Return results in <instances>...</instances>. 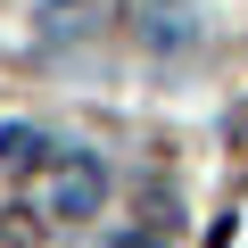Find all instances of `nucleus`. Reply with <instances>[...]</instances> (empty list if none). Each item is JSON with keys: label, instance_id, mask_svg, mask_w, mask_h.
Masks as SVG:
<instances>
[{"label": "nucleus", "instance_id": "nucleus-5", "mask_svg": "<svg viewBox=\"0 0 248 248\" xmlns=\"http://www.w3.org/2000/svg\"><path fill=\"white\" fill-rule=\"evenodd\" d=\"M240 141H248V116H240Z\"/></svg>", "mask_w": 248, "mask_h": 248}, {"label": "nucleus", "instance_id": "nucleus-2", "mask_svg": "<svg viewBox=\"0 0 248 248\" xmlns=\"http://www.w3.org/2000/svg\"><path fill=\"white\" fill-rule=\"evenodd\" d=\"M99 17H108V0H42V9H33V42H42V50H66V42H83Z\"/></svg>", "mask_w": 248, "mask_h": 248}, {"label": "nucleus", "instance_id": "nucleus-1", "mask_svg": "<svg viewBox=\"0 0 248 248\" xmlns=\"http://www.w3.org/2000/svg\"><path fill=\"white\" fill-rule=\"evenodd\" d=\"M99 199H108L99 157L58 149L50 166H33V215H50V223H83V215H99Z\"/></svg>", "mask_w": 248, "mask_h": 248}, {"label": "nucleus", "instance_id": "nucleus-4", "mask_svg": "<svg viewBox=\"0 0 248 248\" xmlns=\"http://www.w3.org/2000/svg\"><path fill=\"white\" fill-rule=\"evenodd\" d=\"M108 248H166V240H157V232H116Z\"/></svg>", "mask_w": 248, "mask_h": 248}, {"label": "nucleus", "instance_id": "nucleus-3", "mask_svg": "<svg viewBox=\"0 0 248 248\" xmlns=\"http://www.w3.org/2000/svg\"><path fill=\"white\" fill-rule=\"evenodd\" d=\"M0 157L9 166H50L58 149H50V133H33V124H0Z\"/></svg>", "mask_w": 248, "mask_h": 248}]
</instances>
